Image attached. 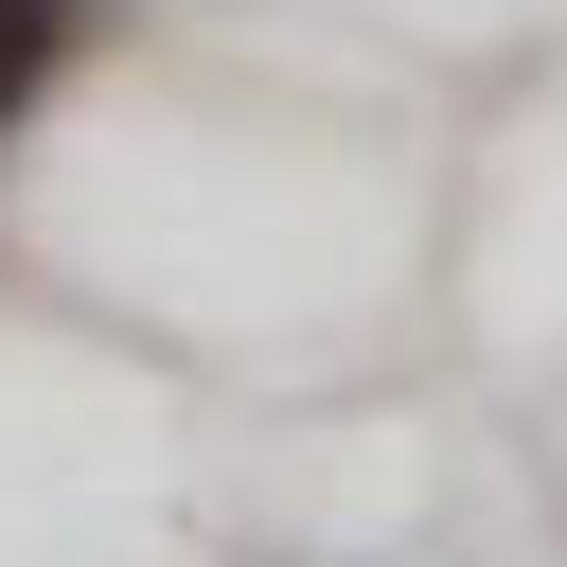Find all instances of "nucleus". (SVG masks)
Here are the masks:
<instances>
[{
  "instance_id": "obj_1",
  "label": "nucleus",
  "mask_w": 567,
  "mask_h": 567,
  "mask_svg": "<svg viewBox=\"0 0 567 567\" xmlns=\"http://www.w3.org/2000/svg\"><path fill=\"white\" fill-rule=\"evenodd\" d=\"M53 18H71V0H0V106L35 89V53H53Z\"/></svg>"
}]
</instances>
